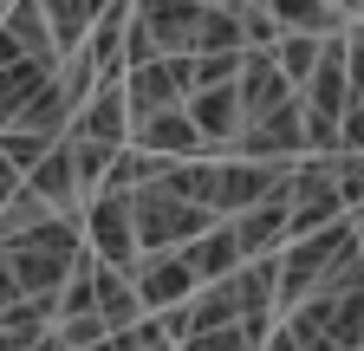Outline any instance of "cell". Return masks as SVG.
I'll return each mask as SVG.
<instances>
[{"mask_svg": "<svg viewBox=\"0 0 364 351\" xmlns=\"http://www.w3.org/2000/svg\"><path fill=\"white\" fill-rule=\"evenodd\" d=\"M176 351H260V338L247 325H215V332H189L176 338Z\"/></svg>", "mask_w": 364, "mask_h": 351, "instance_id": "cell-23", "label": "cell"}, {"mask_svg": "<svg viewBox=\"0 0 364 351\" xmlns=\"http://www.w3.org/2000/svg\"><path fill=\"white\" fill-rule=\"evenodd\" d=\"M78 247H85L78 215H46L39 228L0 241V254H7V267H14L20 299H59V286H65V274H72Z\"/></svg>", "mask_w": 364, "mask_h": 351, "instance_id": "cell-1", "label": "cell"}, {"mask_svg": "<svg viewBox=\"0 0 364 351\" xmlns=\"http://www.w3.org/2000/svg\"><path fill=\"white\" fill-rule=\"evenodd\" d=\"M117 85H124V111H130V117L163 111V104H182V98H189V53L144 59V65H130Z\"/></svg>", "mask_w": 364, "mask_h": 351, "instance_id": "cell-10", "label": "cell"}, {"mask_svg": "<svg viewBox=\"0 0 364 351\" xmlns=\"http://www.w3.org/2000/svg\"><path fill=\"white\" fill-rule=\"evenodd\" d=\"M20 183L46 202V208H53V215H78L85 208V183H78V169H72V150H65V137L53 144V150H46L26 176H20Z\"/></svg>", "mask_w": 364, "mask_h": 351, "instance_id": "cell-13", "label": "cell"}, {"mask_svg": "<svg viewBox=\"0 0 364 351\" xmlns=\"http://www.w3.org/2000/svg\"><path fill=\"white\" fill-rule=\"evenodd\" d=\"M254 7L280 26V33H312V39H326L338 26H358V20L338 14V0H254Z\"/></svg>", "mask_w": 364, "mask_h": 351, "instance_id": "cell-17", "label": "cell"}, {"mask_svg": "<svg viewBox=\"0 0 364 351\" xmlns=\"http://www.w3.org/2000/svg\"><path fill=\"white\" fill-rule=\"evenodd\" d=\"M208 222H215L208 208L176 202V195L156 189V183L130 189V234H136V254H150V247H182V241H196Z\"/></svg>", "mask_w": 364, "mask_h": 351, "instance_id": "cell-5", "label": "cell"}, {"mask_svg": "<svg viewBox=\"0 0 364 351\" xmlns=\"http://www.w3.org/2000/svg\"><path fill=\"white\" fill-rule=\"evenodd\" d=\"M280 332L299 351H358L364 345V286H318L280 313Z\"/></svg>", "mask_w": 364, "mask_h": 351, "instance_id": "cell-3", "label": "cell"}, {"mask_svg": "<svg viewBox=\"0 0 364 351\" xmlns=\"http://www.w3.org/2000/svg\"><path fill=\"white\" fill-rule=\"evenodd\" d=\"M124 144L130 150H144V156H202V137H196V124L182 104H163V111H144V117H130L124 130Z\"/></svg>", "mask_w": 364, "mask_h": 351, "instance_id": "cell-11", "label": "cell"}, {"mask_svg": "<svg viewBox=\"0 0 364 351\" xmlns=\"http://www.w3.org/2000/svg\"><path fill=\"white\" fill-rule=\"evenodd\" d=\"M358 247V215H338V222L312 228V234H293L273 247V313H287V306H299L318 280L332 274V260Z\"/></svg>", "mask_w": 364, "mask_h": 351, "instance_id": "cell-2", "label": "cell"}, {"mask_svg": "<svg viewBox=\"0 0 364 351\" xmlns=\"http://www.w3.org/2000/svg\"><path fill=\"white\" fill-rule=\"evenodd\" d=\"M208 7H228V14H241V7H254V0H208Z\"/></svg>", "mask_w": 364, "mask_h": 351, "instance_id": "cell-29", "label": "cell"}, {"mask_svg": "<svg viewBox=\"0 0 364 351\" xmlns=\"http://www.w3.org/2000/svg\"><path fill=\"white\" fill-rule=\"evenodd\" d=\"M78 234H85V254H91V260H105V267H130V260H136L130 195H117V189H91L85 208H78Z\"/></svg>", "mask_w": 364, "mask_h": 351, "instance_id": "cell-6", "label": "cell"}, {"mask_svg": "<svg viewBox=\"0 0 364 351\" xmlns=\"http://www.w3.org/2000/svg\"><path fill=\"white\" fill-rule=\"evenodd\" d=\"M46 215H53V208H46V202H39V195H33L26 183H20V189H14L7 202H0V241H14V234H26V228H39V222H46Z\"/></svg>", "mask_w": 364, "mask_h": 351, "instance_id": "cell-22", "label": "cell"}, {"mask_svg": "<svg viewBox=\"0 0 364 351\" xmlns=\"http://www.w3.org/2000/svg\"><path fill=\"white\" fill-rule=\"evenodd\" d=\"M235 26H241V53H267L273 39H280V26H273L260 7H241V14H235Z\"/></svg>", "mask_w": 364, "mask_h": 351, "instance_id": "cell-25", "label": "cell"}, {"mask_svg": "<svg viewBox=\"0 0 364 351\" xmlns=\"http://www.w3.org/2000/svg\"><path fill=\"white\" fill-rule=\"evenodd\" d=\"M228 156H247V163H293L306 156V130H299V92L287 104H273L267 117H247L235 130V144H228Z\"/></svg>", "mask_w": 364, "mask_h": 351, "instance_id": "cell-9", "label": "cell"}, {"mask_svg": "<svg viewBox=\"0 0 364 351\" xmlns=\"http://www.w3.org/2000/svg\"><path fill=\"white\" fill-rule=\"evenodd\" d=\"M53 144H59V137H33V130H0V156H7L20 176H26L46 150H53Z\"/></svg>", "mask_w": 364, "mask_h": 351, "instance_id": "cell-24", "label": "cell"}, {"mask_svg": "<svg viewBox=\"0 0 364 351\" xmlns=\"http://www.w3.org/2000/svg\"><path fill=\"white\" fill-rule=\"evenodd\" d=\"M0 7H7V0H0Z\"/></svg>", "mask_w": 364, "mask_h": 351, "instance_id": "cell-31", "label": "cell"}, {"mask_svg": "<svg viewBox=\"0 0 364 351\" xmlns=\"http://www.w3.org/2000/svg\"><path fill=\"white\" fill-rule=\"evenodd\" d=\"M182 254L196 260V274H202V280H221V274H235V267H241V241H235V228H228V222H208L196 241H182Z\"/></svg>", "mask_w": 364, "mask_h": 351, "instance_id": "cell-20", "label": "cell"}, {"mask_svg": "<svg viewBox=\"0 0 364 351\" xmlns=\"http://www.w3.org/2000/svg\"><path fill=\"white\" fill-rule=\"evenodd\" d=\"M299 104L312 117H358V26H338L318 39V59L299 85Z\"/></svg>", "mask_w": 364, "mask_h": 351, "instance_id": "cell-4", "label": "cell"}, {"mask_svg": "<svg viewBox=\"0 0 364 351\" xmlns=\"http://www.w3.org/2000/svg\"><path fill=\"white\" fill-rule=\"evenodd\" d=\"M14 189H20V169H14V163H7V156H0V202H7V195H14Z\"/></svg>", "mask_w": 364, "mask_h": 351, "instance_id": "cell-28", "label": "cell"}, {"mask_svg": "<svg viewBox=\"0 0 364 351\" xmlns=\"http://www.w3.org/2000/svg\"><path fill=\"white\" fill-rule=\"evenodd\" d=\"M287 169L293 163H247V156H215V189H208V215L228 222V215H241L267 195L287 189Z\"/></svg>", "mask_w": 364, "mask_h": 351, "instance_id": "cell-7", "label": "cell"}, {"mask_svg": "<svg viewBox=\"0 0 364 351\" xmlns=\"http://www.w3.org/2000/svg\"><path fill=\"white\" fill-rule=\"evenodd\" d=\"M228 228H235V241H241V260L273 254V247L287 241V189L267 195V202H254V208H241V215H228Z\"/></svg>", "mask_w": 364, "mask_h": 351, "instance_id": "cell-16", "label": "cell"}, {"mask_svg": "<svg viewBox=\"0 0 364 351\" xmlns=\"http://www.w3.org/2000/svg\"><path fill=\"white\" fill-rule=\"evenodd\" d=\"M267 53H273V65H280V78L299 92V85H306V72H312V59H318V39H312V33H280Z\"/></svg>", "mask_w": 364, "mask_h": 351, "instance_id": "cell-21", "label": "cell"}, {"mask_svg": "<svg viewBox=\"0 0 364 351\" xmlns=\"http://www.w3.org/2000/svg\"><path fill=\"white\" fill-rule=\"evenodd\" d=\"M124 274H130L136 299H144V313H163V306H182V299H189V293L202 286L196 260L182 254V247H150V254H136Z\"/></svg>", "mask_w": 364, "mask_h": 351, "instance_id": "cell-8", "label": "cell"}, {"mask_svg": "<svg viewBox=\"0 0 364 351\" xmlns=\"http://www.w3.org/2000/svg\"><path fill=\"white\" fill-rule=\"evenodd\" d=\"M91 313H98L105 332H124L144 319V299H136L130 274L124 267H105V260H91Z\"/></svg>", "mask_w": 364, "mask_h": 351, "instance_id": "cell-15", "label": "cell"}, {"mask_svg": "<svg viewBox=\"0 0 364 351\" xmlns=\"http://www.w3.org/2000/svg\"><path fill=\"white\" fill-rule=\"evenodd\" d=\"M39 7V20H46V33H53V53L65 59V53H78V39H85V26L98 20L111 0H33Z\"/></svg>", "mask_w": 364, "mask_h": 351, "instance_id": "cell-18", "label": "cell"}, {"mask_svg": "<svg viewBox=\"0 0 364 351\" xmlns=\"http://www.w3.org/2000/svg\"><path fill=\"white\" fill-rule=\"evenodd\" d=\"M0 33H7L26 59H39V65H59V53H53V33H46V20H39V7H33V0H7V7H0Z\"/></svg>", "mask_w": 364, "mask_h": 351, "instance_id": "cell-19", "label": "cell"}, {"mask_svg": "<svg viewBox=\"0 0 364 351\" xmlns=\"http://www.w3.org/2000/svg\"><path fill=\"white\" fill-rule=\"evenodd\" d=\"M20 299V286H14V267H7V254H0V313Z\"/></svg>", "mask_w": 364, "mask_h": 351, "instance_id": "cell-26", "label": "cell"}, {"mask_svg": "<svg viewBox=\"0 0 364 351\" xmlns=\"http://www.w3.org/2000/svg\"><path fill=\"white\" fill-rule=\"evenodd\" d=\"M293 85L280 78V65H273V53H241L235 65V104H241V124L247 117H267L273 104H287Z\"/></svg>", "mask_w": 364, "mask_h": 351, "instance_id": "cell-14", "label": "cell"}, {"mask_svg": "<svg viewBox=\"0 0 364 351\" xmlns=\"http://www.w3.org/2000/svg\"><path fill=\"white\" fill-rule=\"evenodd\" d=\"M260 351H299V345H293V338H287V332H280V319H273V332H267V338H260Z\"/></svg>", "mask_w": 364, "mask_h": 351, "instance_id": "cell-27", "label": "cell"}, {"mask_svg": "<svg viewBox=\"0 0 364 351\" xmlns=\"http://www.w3.org/2000/svg\"><path fill=\"white\" fill-rule=\"evenodd\" d=\"M150 351H176V345H169V338H156V345H150Z\"/></svg>", "mask_w": 364, "mask_h": 351, "instance_id": "cell-30", "label": "cell"}, {"mask_svg": "<svg viewBox=\"0 0 364 351\" xmlns=\"http://www.w3.org/2000/svg\"><path fill=\"white\" fill-rule=\"evenodd\" d=\"M124 130H130L124 85H117V78H105V85H91V98L72 111L65 137H85V144H111V150H124Z\"/></svg>", "mask_w": 364, "mask_h": 351, "instance_id": "cell-12", "label": "cell"}]
</instances>
